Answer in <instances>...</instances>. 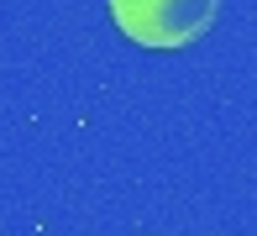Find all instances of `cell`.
Returning <instances> with one entry per match:
<instances>
[{
  "mask_svg": "<svg viewBox=\"0 0 257 236\" xmlns=\"http://www.w3.org/2000/svg\"><path fill=\"white\" fill-rule=\"evenodd\" d=\"M220 0H110L115 27L137 47H189L210 32Z\"/></svg>",
  "mask_w": 257,
  "mask_h": 236,
  "instance_id": "obj_1",
  "label": "cell"
}]
</instances>
